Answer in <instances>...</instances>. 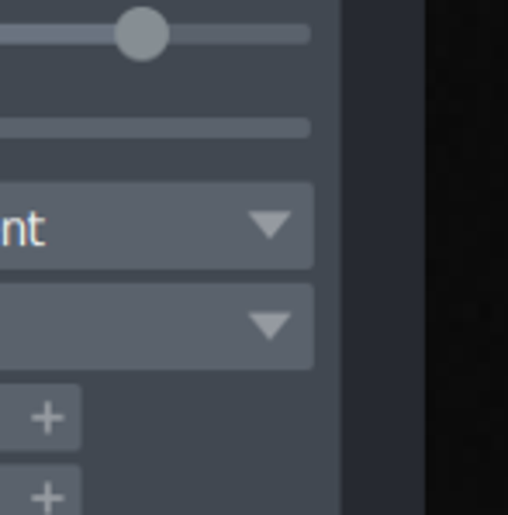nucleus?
<instances>
[{
    "label": "nucleus",
    "mask_w": 508,
    "mask_h": 515,
    "mask_svg": "<svg viewBox=\"0 0 508 515\" xmlns=\"http://www.w3.org/2000/svg\"><path fill=\"white\" fill-rule=\"evenodd\" d=\"M7 236H11V242H21L25 232H21V225H18V222H11V225H7Z\"/></svg>",
    "instance_id": "obj_1"
}]
</instances>
